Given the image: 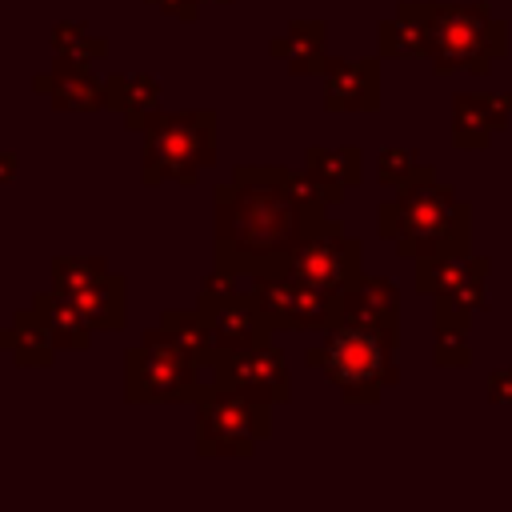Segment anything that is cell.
<instances>
[{"mask_svg": "<svg viewBox=\"0 0 512 512\" xmlns=\"http://www.w3.org/2000/svg\"><path fill=\"white\" fill-rule=\"evenodd\" d=\"M376 228L400 256L412 260L432 252H468L472 204L452 184H440L432 172L396 188V196L376 208Z\"/></svg>", "mask_w": 512, "mask_h": 512, "instance_id": "2", "label": "cell"}, {"mask_svg": "<svg viewBox=\"0 0 512 512\" xmlns=\"http://www.w3.org/2000/svg\"><path fill=\"white\" fill-rule=\"evenodd\" d=\"M488 260L472 252H432L416 260V288L424 296H444L460 292L468 284H488Z\"/></svg>", "mask_w": 512, "mask_h": 512, "instance_id": "14", "label": "cell"}, {"mask_svg": "<svg viewBox=\"0 0 512 512\" xmlns=\"http://www.w3.org/2000/svg\"><path fill=\"white\" fill-rule=\"evenodd\" d=\"M488 400L492 404H512V368H496L488 376Z\"/></svg>", "mask_w": 512, "mask_h": 512, "instance_id": "23", "label": "cell"}, {"mask_svg": "<svg viewBox=\"0 0 512 512\" xmlns=\"http://www.w3.org/2000/svg\"><path fill=\"white\" fill-rule=\"evenodd\" d=\"M188 348L180 344H164V348H140L128 364V384L136 396H164L176 400L188 392V384L196 380L192 360L184 356Z\"/></svg>", "mask_w": 512, "mask_h": 512, "instance_id": "9", "label": "cell"}, {"mask_svg": "<svg viewBox=\"0 0 512 512\" xmlns=\"http://www.w3.org/2000/svg\"><path fill=\"white\" fill-rule=\"evenodd\" d=\"M72 304L80 308V316L88 324H104V328L120 324V288H116V280H108V284L88 280L84 288L72 292Z\"/></svg>", "mask_w": 512, "mask_h": 512, "instance_id": "19", "label": "cell"}, {"mask_svg": "<svg viewBox=\"0 0 512 512\" xmlns=\"http://www.w3.org/2000/svg\"><path fill=\"white\" fill-rule=\"evenodd\" d=\"M432 172L436 168L424 164L412 148H380V156H376V176H380L384 188H404V184H412L420 176H432Z\"/></svg>", "mask_w": 512, "mask_h": 512, "instance_id": "20", "label": "cell"}, {"mask_svg": "<svg viewBox=\"0 0 512 512\" xmlns=\"http://www.w3.org/2000/svg\"><path fill=\"white\" fill-rule=\"evenodd\" d=\"M436 368H468L472 364V348H468V332L460 328H436V352H432Z\"/></svg>", "mask_w": 512, "mask_h": 512, "instance_id": "22", "label": "cell"}, {"mask_svg": "<svg viewBox=\"0 0 512 512\" xmlns=\"http://www.w3.org/2000/svg\"><path fill=\"white\" fill-rule=\"evenodd\" d=\"M40 308L48 312V328H52V336L56 340H64V344H84L88 340V320H80V308L72 304H56V300H40Z\"/></svg>", "mask_w": 512, "mask_h": 512, "instance_id": "21", "label": "cell"}, {"mask_svg": "<svg viewBox=\"0 0 512 512\" xmlns=\"http://www.w3.org/2000/svg\"><path fill=\"white\" fill-rule=\"evenodd\" d=\"M324 224V196L312 176L292 172H240L236 188H220V252L240 260H268L288 268L296 244Z\"/></svg>", "mask_w": 512, "mask_h": 512, "instance_id": "1", "label": "cell"}, {"mask_svg": "<svg viewBox=\"0 0 512 512\" xmlns=\"http://www.w3.org/2000/svg\"><path fill=\"white\" fill-rule=\"evenodd\" d=\"M308 176L324 196V204L340 200L352 184H360V148H312Z\"/></svg>", "mask_w": 512, "mask_h": 512, "instance_id": "16", "label": "cell"}, {"mask_svg": "<svg viewBox=\"0 0 512 512\" xmlns=\"http://www.w3.org/2000/svg\"><path fill=\"white\" fill-rule=\"evenodd\" d=\"M204 324H208V332H212L216 344H224L228 352H240V348L260 344V328L268 320H264L256 296L252 300H236V296L224 292L220 304H208V320Z\"/></svg>", "mask_w": 512, "mask_h": 512, "instance_id": "15", "label": "cell"}, {"mask_svg": "<svg viewBox=\"0 0 512 512\" xmlns=\"http://www.w3.org/2000/svg\"><path fill=\"white\" fill-rule=\"evenodd\" d=\"M340 320H356V324H376V328H392L400 332V292L388 276H356L344 292H340Z\"/></svg>", "mask_w": 512, "mask_h": 512, "instance_id": "13", "label": "cell"}, {"mask_svg": "<svg viewBox=\"0 0 512 512\" xmlns=\"http://www.w3.org/2000/svg\"><path fill=\"white\" fill-rule=\"evenodd\" d=\"M220 380H232L228 384L232 392H244L260 404L288 400V368L272 344H252V348L232 352L228 368H220Z\"/></svg>", "mask_w": 512, "mask_h": 512, "instance_id": "8", "label": "cell"}, {"mask_svg": "<svg viewBox=\"0 0 512 512\" xmlns=\"http://www.w3.org/2000/svg\"><path fill=\"white\" fill-rule=\"evenodd\" d=\"M256 304L276 328H332L340 324V296L284 272H264L256 280Z\"/></svg>", "mask_w": 512, "mask_h": 512, "instance_id": "5", "label": "cell"}, {"mask_svg": "<svg viewBox=\"0 0 512 512\" xmlns=\"http://www.w3.org/2000/svg\"><path fill=\"white\" fill-rule=\"evenodd\" d=\"M276 52H288L296 72H320L324 68V24L308 20V24H292L288 40L276 44Z\"/></svg>", "mask_w": 512, "mask_h": 512, "instance_id": "18", "label": "cell"}, {"mask_svg": "<svg viewBox=\"0 0 512 512\" xmlns=\"http://www.w3.org/2000/svg\"><path fill=\"white\" fill-rule=\"evenodd\" d=\"M396 340L400 332L340 320L328 328V340L308 352V364L320 368L344 400L368 404L380 400L388 384H396Z\"/></svg>", "mask_w": 512, "mask_h": 512, "instance_id": "3", "label": "cell"}, {"mask_svg": "<svg viewBox=\"0 0 512 512\" xmlns=\"http://www.w3.org/2000/svg\"><path fill=\"white\" fill-rule=\"evenodd\" d=\"M324 96L332 112H372L380 104V64L376 60H328Z\"/></svg>", "mask_w": 512, "mask_h": 512, "instance_id": "11", "label": "cell"}, {"mask_svg": "<svg viewBox=\"0 0 512 512\" xmlns=\"http://www.w3.org/2000/svg\"><path fill=\"white\" fill-rule=\"evenodd\" d=\"M264 432H268L264 404L244 396V392L212 396L200 408V436H204L208 452H248L252 440L264 436Z\"/></svg>", "mask_w": 512, "mask_h": 512, "instance_id": "7", "label": "cell"}, {"mask_svg": "<svg viewBox=\"0 0 512 512\" xmlns=\"http://www.w3.org/2000/svg\"><path fill=\"white\" fill-rule=\"evenodd\" d=\"M380 52L384 56H424L428 60L424 4H400L392 20H380Z\"/></svg>", "mask_w": 512, "mask_h": 512, "instance_id": "17", "label": "cell"}, {"mask_svg": "<svg viewBox=\"0 0 512 512\" xmlns=\"http://www.w3.org/2000/svg\"><path fill=\"white\" fill-rule=\"evenodd\" d=\"M428 60L440 76H488L508 56V24L488 4H424Z\"/></svg>", "mask_w": 512, "mask_h": 512, "instance_id": "4", "label": "cell"}, {"mask_svg": "<svg viewBox=\"0 0 512 512\" xmlns=\"http://www.w3.org/2000/svg\"><path fill=\"white\" fill-rule=\"evenodd\" d=\"M288 272L324 288V292H332V296H340L360 276V240H352L344 228L324 220L320 228H312L296 244L292 260H288Z\"/></svg>", "mask_w": 512, "mask_h": 512, "instance_id": "6", "label": "cell"}, {"mask_svg": "<svg viewBox=\"0 0 512 512\" xmlns=\"http://www.w3.org/2000/svg\"><path fill=\"white\" fill-rule=\"evenodd\" d=\"M200 116H168L160 120L156 136H152V152H160L164 160V176H192V164H208L212 144H208V128H196Z\"/></svg>", "mask_w": 512, "mask_h": 512, "instance_id": "12", "label": "cell"}, {"mask_svg": "<svg viewBox=\"0 0 512 512\" xmlns=\"http://www.w3.org/2000/svg\"><path fill=\"white\" fill-rule=\"evenodd\" d=\"M512 120V108L504 92H460L452 96V144L480 152L492 144L496 132H504Z\"/></svg>", "mask_w": 512, "mask_h": 512, "instance_id": "10", "label": "cell"}]
</instances>
